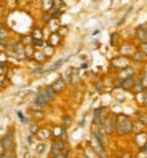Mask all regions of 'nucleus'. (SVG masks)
Masks as SVG:
<instances>
[{
	"mask_svg": "<svg viewBox=\"0 0 147 158\" xmlns=\"http://www.w3.org/2000/svg\"><path fill=\"white\" fill-rule=\"evenodd\" d=\"M8 59H10L8 53L6 51H0V64H8Z\"/></svg>",
	"mask_w": 147,
	"mask_h": 158,
	"instance_id": "72a5a7b5",
	"label": "nucleus"
},
{
	"mask_svg": "<svg viewBox=\"0 0 147 158\" xmlns=\"http://www.w3.org/2000/svg\"><path fill=\"white\" fill-rule=\"evenodd\" d=\"M5 153H6V150H5V145H3V142H2V137H0V156L5 155Z\"/></svg>",
	"mask_w": 147,
	"mask_h": 158,
	"instance_id": "37998d69",
	"label": "nucleus"
},
{
	"mask_svg": "<svg viewBox=\"0 0 147 158\" xmlns=\"http://www.w3.org/2000/svg\"><path fill=\"white\" fill-rule=\"evenodd\" d=\"M131 62H134V64H145L147 62V56L145 54L137 48L134 53H133V56H131Z\"/></svg>",
	"mask_w": 147,
	"mask_h": 158,
	"instance_id": "dca6fc26",
	"label": "nucleus"
},
{
	"mask_svg": "<svg viewBox=\"0 0 147 158\" xmlns=\"http://www.w3.org/2000/svg\"><path fill=\"white\" fill-rule=\"evenodd\" d=\"M134 37H136V40L139 42V43H144L147 42V23L144 24H139L134 29Z\"/></svg>",
	"mask_w": 147,
	"mask_h": 158,
	"instance_id": "1a4fd4ad",
	"label": "nucleus"
},
{
	"mask_svg": "<svg viewBox=\"0 0 147 158\" xmlns=\"http://www.w3.org/2000/svg\"><path fill=\"white\" fill-rule=\"evenodd\" d=\"M62 39H64V37H61L58 32H50V35L47 37V42H48L51 46H54V48H56V46H59V45L62 43Z\"/></svg>",
	"mask_w": 147,
	"mask_h": 158,
	"instance_id": "2eb2a0df",
	"label": "nucleus"
},
{
	"mask_svg": "<svg viewBox=\"0 0 147 158\" xmlns=\"http://www.w3.org/2000/svg\"><path fill=\"white\" fill-rule=\"evenodd\" d=\"M18 117H19V120H21V122H24V123L27 122V118L23 115V112H18Z\"/></svg>",
	"mask_w": 147,
	"mask_h": 158,
	"instance_id": "49530a36",
	"label": "nucleus"
},
{
	"mask_svg": "<svg viewBox=\"0 0 147 158\" xmlns=\"http://www.w3.org/2000/svg\"><path fill=\"white\" fill-rule=\"evenodd\" d=\"M96 89H98V91H103V89H104V83L98 81V83H96Z\"/></svg>",
	"mask_w": 147,
	"mask_h": 158,
	"instance_id": "a18cd8bd",
	"label": "nucleus"
},
{
	"mask_svg": "<svg viewBox=\"0 0 147 158\" xmlns=\"http://www.w3.org/2000/svg\"><path fill=\"white\" fill-rule=\"evenodd\" d=\"M134 144H136L137 148H142V147L147 144V133H145V131H142V133H136Z\"/></svg>",
	"mask_w": 147,
	"mask_h": 158,
	"instance_id": "a211bd4d",
	"label": "nucleus"
},
{
	"mask_svg": "<svg viewBox=\"0 0 147 158\" xmlns=\"http://www.w3.org/2000/svg\"><path fill=\"white\" fill-rule=\"evenodd\" d=\"M144 91H145V94H147V88H145V89H144Z\"/></svg>",
	"mask_w": 147,
	"mask_h": 158,
	"instance_id": "8fccbe9b",
	"label": "nucleus"
},
{
	"mask_svg": "<svg viewBox=\"0 0 147 158\" xmlns=\"http://www.w3.org/2000/svg\"><path fill=\"white\" fill-rule=\"evenodd\" d=\"M32 61H34L35 64H39V66H45V62L48 61V58L45 56L43 50H40V48H35V51H34V56H32Z\"/></svg>",
	"mask_w": 147,
	"mask_h": 158,
	"instance_id": "f8f14e48",
	"label": "nucleus"
},
{
	"mask_svg": "<svg viewBox=\"0 0 147 158\" xmlns=\"http://www.w3.org/2000/svg\"><path fill=\"white\" fill-rule=\"evenodd\" d=\"M66 61H67L66 58H62V59H58L56 62H54V64H53V66H50L48 69H45V72H54V70H58V69H59V67L62 66V64H64V62H66Z\"/></svg>",
	"mask_w": 147,
	"mask_h": 158,
	"instance_id": "393cba45",
	"label": "nucleus"
},
{
	"mask_svg": "<svg viewBox=\"0 0 147 158\" xmlns=\"http://www.w3.org/2000/svg\"><path fill=\"white\" fill-rule=\"evenodd\" d=\"M47 27L50 29V32H58V29L61 27V21H59V18H51V19L48 21Z\"/></svg>",
	"mask_w": 147,
	"mask_h": 158,
	"instance_id": "aec40b11",
	"label": "nucleus"
},
{
	"mask_svg": "<svg viewBox=\"0 0 147 158\" xmlns=\"http://www.w3.org/2000/svg\"><path fill=\"white\" fill-rule=\"evenodd\" d=\"M136 158H147V153H145L144 150H141V148H139V152H137Z\"/></svg>",
	"mask_w": 147,
	"mask_h": 158,
	"instance_id": "c03bdc74",
	"label": "nucleus"
},
{
	"mask_svg": "<svg viewBox=\"0 0 147 158\" xmlns=\"http://www.w3.org/2000/svg\"><path fill=\"white\" fill-rule=\"evenodd\" d=\"M131 75H136V69H134L133 66H128L126 69L118 70L117 78H118V80H123V78H128V77H131Z\"/></svg>",
	"mask_w": 147,
	"mask_h": 158,
	"instance_id": "f3484780",
	"label": "nucleus"
},
{
	"mask_svg": "<svg viewBox=\"0 0 147 158\" xmlns=\"http://www.w3.org/2000/svg\"><path fill=\"white\" fill-rule=\"evenodd\" d=\"M51 8H53V0H43L42 10L43 11H51Z\"/></svg>",
	"mask_w": 147,
	"mask_h": 158,
	"instance_id": "c756f323",
	"label": "nucleus"
},
{
	"mask_svg": "<svg viewBox=\"0 0 147 158\" xmlns=\"http://www.w3.org/2000/svg\"><path fill=\"white\" fill-rule=\"evenodd\" d=\"M110 66L117 70H122V69H126L128 66H131V58L128 56H123V54H118L115 56L112 61H110Z\"/></svg>",
	"mask_w": 147,
	"mask_h": 158,
	"instance_id": "39448f33",
	"label": "nucleus"
},
{
	"mask_svg": "<svg viewBox=\"0 0 147 158\" xmlns=\"http://www.w3.org/2000/svg\"><path fill=\"white\" fill-rule=\"evenodd\" d=\"M136 78H137V75H131V77H128V78L118 80V81H117V86H118V88H122L123 91H131L133 86H134Z\"/></svg>",
	"mask_w": 147,
	"mask_h": 158,
	"instance_id": "6e6552de",
	"label": "nucleus"
},
{
	"mask_svg": "<svg viewBox=\"0 0 147 158\" xmlns=\"http://www.w3.org/2000/svg\"><path fill=\"white\" fill-rule=\"evenodd\" d=\"M145 88H144V85H142V81L139 80V77L136 78V81H134V86H133V94H137V93H141V91H144Z\"/></svg>",
	"mask_w": 147,
	"mask_h": 158,
	"instance_id": "a878e982",
	"label": "nucleus"
},
{
	"mask_svg": "<svg viewBox=\"0 0 147 158\" xmlns=\"http://www.w3.org/2000/svg\"><path fill=\"white\" fill-rule=\"evenodd\" d=\"M115 131L120 136H128L133 133V118L125 114L115 115Z\"/></svg>",
	"mask_w": 147,
	"mask_h": 158,
	"instance_id": "f257e3e1",
	"label": "nucleus"
},
{
	"mask_svg": "<svg viewBox=\"0 0 147 158\" xmlns=\"http://www.w3.org/2000/svg\"><path fill=\"white\" fill-rule=\"evenodd\" d=\"M43 72H45L43 66H39L37 69H34V70H32V73H34V75H37V73H43Z\"/></svg>",
	"mask_w": 147,
	"mask_h": 158,
	"instance_id": "a19ab883",
	"label": "nucleus"
},
{
	"mask_svg": "<svg viewBox=\"0 0 147 158\" xmlns=\"http://www.w3.org/2000/svg\"><path fill=\"white\" fill-rule=\"evenodd\" d=\"M43 53H45V56H47L48 59L53 56V54H54V46H51L48 42H47V45H45L43 46Z\"/></svg>",
	"mask_w": 147,
	"mask_h": 158,
	"instance_id": "bb28decb",
	"label": "nucleus"
},
{
	"mask_svg": "<svg viewBox=\"0 0 147 158\" xmlns=\"http://www.w3.org/2000/svg\"><path fill=\"white\" fill-rule=\"evenodd\" d=\"M90 147L93 148L94 153H96L99 158H107V153H106V147H104V144L101 142L94 134H91V137H90Z\"/></svg>",
	"mask_w": 147,
	"mask_h": 158,
	"instance_id": "7ed1b4c3",
	"label": "nucleus"
},
{
	"mask_svg": "<svg viewBox=\"0 0 147 158\" xmlns=\"http://www.w3.org/2000/svg\"><path fill=\"white\" fill-rule=\"evenodd\" d=\"M34 139H35V134H31V133H29V136H27V141H26V142L29 144V145H32V144H34Z\"/></svg>",
	"mask_w": 147,
	"mask_h": 158,
	"instance_id": "79ce46f5",
	"label": "nucleus"
},
{
	"mask_svg": "<svg viewBox=\"0 0 147 158\" xmlns=\"http://www.w3.org/2000/svg\"><path fill=\"white\" fill-rule=\"evenodd\" d=\"M145 125L142 123V122H139V120H133V133H142V131H145Z\"/></svg>",
	"mask_w": 147,
	"mask_h": 158,
	"instance_id": "4be33fe9",
	"label": "nucleus"
},
{
	"mask_svg": "<svg viewBox=\"0 0 147 158\" xmlns=\"http://www.w3.org/2000/svg\"><path fill=\"white\" fill-rule=\"evenodd\" d=\"M93 2H98V0H93Z\"/></svg>",
	"mask_w": 147,
	"mask_h": 158,
	"instance_id": "603ef678",
	"label": "nucleus"
},
{
	"mask_svg": "<svg viewBox=\"0 0 147 158\" xmlns=\"http://www.w3.org/2000/svg\"><path fill=\"white\" fill-rule=\"evenodd\" d=\"M51 89L54 91V93H56V94H58V93H62L64 89H66V86H67V83H66V80H64L62 77H58L56 80H54L53 83H51Z\"/></svg>",
	"mask_w": 147,
	"mask_h": 158,
	"instance_id": "9b49d317",
	"label": "nucleus"
},
{
	"mask_svg": "<svg viewBox=\"0 0 147 158\" xmlns=\"http://www.w3.org/2000/svg\"><path fill=\"white\" fill-rule=\"evenodd\" d=\"M131 10H133V8H128V11L125 13V16L122 18V19H120V21H118V23H117V26H123V23L126 21V18H128V15H130V11H131Z\"/></svg>",
	"mask_w": 147,
	"mask_h": 158,
	"instance_id": "e433bc0d",
	"label": "nucleus"
},
{
	"mask_svg": "<svg viewBox=\"0 0 147 158\" xmlns=\"http://www.w3.org/2000/svg\"><path fill=\"white\" fill-rule=\"evenodd\" d=\"M31 37H32V45H34L35 42H40V40L47 39V37L43 35V27H40V26H35L34 29L31 31Z\"/></svg>",
	"mask_w": 147,
	"mask_h": 158,
	"instance_id": "4468645a",
	"label": "nucleus"
},
{
	"mask_svg": "<svg viewBox=\"0 0 147 158\" xmlns=\"http://www.w3.org/2000/svg\"><path fill=\"white\" fill-rule=\"evenodd\" d=\"M45 150H47V144H45V141H40L39 144H37V153H39V155H43Z\"/></svg>",
	"mask_w": 147,
	"mask_h": 158,
	"instance_id": "2f4dec72",
	"label": "nucleus"
},
{
	"mask_svg": "<svg viewBox=\"0 0 147 158\" xmlns=\"http://www.w3.org/2000/svg\"><path fill=\"white\" fill-rule=\"evenodd\" d=\"M70 122H72V117H70V115H64V125H62V126L67 128V126L70 125Z\"/></svg>",
	"mask_w": 147,
	"mask_h": 158,
	"instance_id": "ea45409f",
	"label": "nucleus"
},
{
	"mask_svg": "<svg viewBox=\"0 0 147 158\" xmlns=\"http://www.w3.org/2000/svg\"><path fill=\"white\" fill-rule=\"evenodd\" d=\"M136 50H137V46L133 45V43H130V42L118 45V51H120V54H123V56H128V58H131L133 53H134Z\"/></svg>",
	"mask_w": 147,
	"mask_h": 158,
	"instance_id": "9d476101",
	"label": "nucleus"
},
{
	"mask_svg": "<svg viewBox=\"0 0 147 158\" xmlns=\"http://www.w3.org/2000/svg\"><path fill=\"white\" fill-rule=\"evenodd\" d=\"M141 150H144V152H145V153H147V144H145V145H144V147H142V148H141Z\"/></svg>",
	"mask_w": 147,
	"mask_h": 158,
	"instance_id": "09e8293b",
	"label": "nucleus"
},
{
	"mask_svg": "<svg viewBox=\"0 0 147 158\" xmlns=\"http://www.w3.org/2000/svg\"><path fill=\"white\" fill-rule=\"evenodd\" d=\"M6 40H10V29L2 24V26H0V42L6 43Z\"/></svg>",
	"mask_w": 147,
	"mask_h": 158,
	"instance_id": "412c9836",
	"label": "nucleus"
},
{
	"mask_svg": "<svg viewBox=\"0 0 147 158\" xmlns=\"http://www.w3.org/2000/svg\"><path fill=\"white\" fill-rule=\"evenodd\" d=\"M64 8H66V2H64V0H53L51 10H62L64 11Z\"/></svg>",
	"mask_w": 147,
	"mask_h": 158,
	"instance_id": "cd10ccee",
	"label": "nucleus"
},
{
	"mask_svg": "<svg viewBox=\"0 0 147 158\" xmlns=\"http://www.w3.org/2000/svg\"><path fill=\"white\" fill-rule=\"evenodd\" d=\"M85 156H86V158H99V156L94 153V150H93L91 147H90V148H88V147L85 148Z\"/></svg>",
	"mask_w": 147,
	"mask_h": 158,
	"instance_id": "473e14b6",
	"label": "nucleus"
},
{
	"mask_svg": "<svg viewBox=\"0 0 147 158\" xmlns=\"http://www.w3.org/2000/svg\"><path fill=\"white\" fill-rule=\"evenodd\" d=\"M2 2H3V0H0V3H2Z\"/></svg>",
	"mask_w": 147,
	"mask_h": 158,
	"instance_id": "3c124183",
	"label": "nucleus"
},
{
	"mask_svg": "<svg viewBox=\"0 0 147 158\" xmlns=\"http://www.w3.org/2000/svg\"><path fill=\"white\" fill-rule=\"evenodd\" d=\"M35 137L39 139V141H48V139H51V128L48 126H40L39 131H37Z\"/></svg>",
	"mask_w": 147,
	"mask_h": 158,
	"instance_id": "ddd939ff",
	"label": "nucleus"
},
{
	"mask_svg": "<svg viewBox=\"0 0 147 158\" xmlns=\"http://www.w3.org/2000/svg\"><path fill=\"white\" fill-rule=\"evenodd\" d=\"M34 51H35V46H34V45H26V48H24V59L32 61Z\"/></svg>",
	"mask_w": 147,
	"mask_h": 158,
	"instance_id": "5701e85b",
	"label": "nucleus"
},
{
	"mask_svg": "<svg viewBox=\"0 0 147 158\" xmlns=\"http://www.w3.org/2000/svg\"><path fill=\"white\" fill-rule=\"evenodd\" d=\"M139 80L142 81V85H144V88H147V70H144V72L141 73V77H139Z\"/></svg>",
	"mask_w": 147,
	"mask_h": 158,
	"instance_id": "c9c22d12",
	"label": "nucleus"
},
{
	"mask_svg": "<svg viewBox=\"0 0 147 158\" xmlns=\"http://www.w3.org/2000/svg\"><path fill=\"white\" fill-rule=\"evenodd\" d=\"M64 150H67V141L66 137H56L51 142V156H56L62 153Z\"/></svg>",
	"mask_w": 147,
	"mask_h": 158,
	"instance_id": "20e7f679",
	"label": "nucleus"
},
{
	"mask_svg": "<svg viewBox=\"0 0 147 158\" xmlns=\"http://www.w3.org/2000/svg\"><path fill=\"white\" fill-rule=\"evenodd\" d=\"M54 94H56V93L51 89V86H42L39 91H37V94L34 98V102L45 109V107H48L50 102L54 99Z\"/></svg>",
	"mask_w": 147,
	"mask_h": 158,
	"instance_id": "f03ea898",
	"label": "nucleus"
},
{
	"mask_svg": "<svg viewBox=\"0 0 147 158\" xmlns=\"http://www.w3.org/2000/svg\"><path fill=\"white\" fill-rule=\"evenodd\" d=\"M137 48H139L144 54H145V56H147V42H144V43H139V45H137Z\"/></svg>",
	"mask_w": 147,
	"mask_h": 158,
	"instance_id": "58836bf2",
	"label": "nucleus"
},
{
	"mask_svg": "<svg viewBox=\"0 0 147 158\" xmlns=\"http://www.w3.org/2000/svg\"><path fill=\"white\" fill-rule=\"evenodd\" d=\"M51 137H66V128L64 126H51Z\"/></svg>",
	"mask_w": 147,
	"mask_h": 158,
	"instance_id": "6ab92c4d",
	"label": "nucleus"
},
{
	"mask_svg": "<svg viewBox=\"0 0 147 158\" xmlns=\"http://www.w3.org/2000/svg\"><path fill=\"white\" fill-rule=\"evenodd\" d=\"M0 51H6V43L5 42H0Z\"/></svg>",
	"mask_w": 147,
	"mask_h": 158,
	"instance_id": "de8ad7c7",
	"label": "nucleus"
},
{
	"mask_svg": "<svg viewBox=\"0 0 147 158\" xmlns=\"http://www.w3.org/2000/svg\"><path fill=\"white\" fill-rule=\"evenodd\" d=\"M50 158H51V156H50Z\"/></svg>",
	"mask_w": 147,
	"mask_h": 158,
	"instance_id": "864d4df0",
	"label": "nucleus"
},
{
	"mask_svg": "<svg viewBox=\"0 0 147 158\" xmlns=\"http://www.w3.org/2000/svg\"><path fill=\"white\" fill-rule=\"evenodd\" d=\"M136 118L147 126V112H142V110H139V112H137V115H136Z\"/></svg>",
	"mask_w": 147,
	"mask_h": 158,
	"instance_id": "7c9ffc66",
	"label": "nucleus"
},
{
	"mask_svg": "<svg viewBox=\"0 0 147 158\" xmlns=\"http://www.w3.org/2000/svg\"><path fill=\"white\" fill-rule=\"evenodd\" d=\"M67 32H69V27H67V26H62V24H61V27L58 29V34H59L61 37H64V35H66Z\"/></svg>",
	"mask_w": 147,
	"mask_h": 158,
	"instance_id": "f704fd0d",
	"label": "nucleus"
},
{
	"mask_svg": "<svg viewBox=\"0 0 147 158\" xmlns=\"http://www.w3.org/2000/svg\"><path fill=\"white\" fill-rule=\"evenodd\" d=\"M103 128H104V131L106 134H114L115 133V115L114 114H107V117L104 118V123H103Z\"/></svg>",
	"mask_w": 147,
	"mask_h": 158,
	"instance_id": "0eeeda50",
	"label": "nucleus"
},
{
	"mask_svg": "<svg viewBox=\"0 0 147 158\" xmlns=\"http://www.w3.org/2000/svg\"><path fill=\"white\" fill-rule=\"evenodd\" d=\"M110 45H112V46H117V48H118V45H120V35H118L117 32L110 34Z\"/></svg>",
	"mask_w": 147,
	"mask_h": 158,
	"instance_id": "c85d7f7f",
	"label": "nucleus"
},
{
	"mask_svg": "<svg viewBox=\"0 0 147 158\" xmlns=\"http://www.w3.org/2000/svg\"><path fill=\"white\" fill-rule=\"evenodd\" d=\"M39 128H40V126H37L35 123H32V125L29 126V133H31V134H37V131H39Z\"/></svg>",
	"mask_w": 147,
	"mask_h": 158,
	"instance_id": "4c0bfd02",
	"label": "nucleus"
},
{
	"mask_svg": "<svg viewBox=\"0 0 147 158\" xmlns=\"http://www.w3.org/2000/svg\"><path fill=\"white\" fill-rule=\"evenodd\" d=\"M2 142L5 145L6 152H13V148H15V131L13 129H8L6 134L2 137Z\"/></svg>",
	"mask_w": 147,
	"mask_h": 158,
	"instance_id": "423d86ee",
	"label": "nucleus"
},
{
	"mask_svg": "<svg viewBox=\"0 0 147 158\" xmlns=\"http://www.w3.org/2000/svg\"><path fill=\"white\" fill-rule=\"evenodd\" d=\"M136 96V102L139 106H147V94H145V91H141V93H137Z\"/></svg>",
	"mask_w": 147,
	"mask_h": 158,
	"instance_id": "b1692460",
	"label": "nucleus"
}]
</instances>
